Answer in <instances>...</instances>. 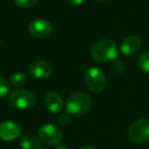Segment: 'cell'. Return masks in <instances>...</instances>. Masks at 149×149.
Instances as JSON below:
<instances>
[{"label": "cell", "mask_w": 149, "mask_h": 149, "mask_svg": "<svg viewBox=\"0 0 149 149\" xmlns=\"http://www.w3.org/2000/svg\"><path fill=\"white\" fill-rule=\"evenodd\" d=\"M116 44L110 39H102L94 43L91 48V56L100 62H107L116 60L118 57Z\"/></svg>", "instance_id": "obj_1"}, {"label": "cell", "mask_w": 149, "mask_h": 149, "mask_svg": "<svg viewBox=\"0 0 149 149\" xmlns=\"http://www.w3.org/2000/svg\"><path fill=\"white\" fill-rule=\"evenodd\" d=\"M92 101L87 94L83 92H74L66 99L65 107L68 113L76 116H85L90 111Z\"/></svg>", "instance_id": "obj_2"}, {"label": "cell", "mask_w": 149, "mask_h": 149, "mask_svg": "<svg viewBox=\"0 0 149 149\" xmlns=\"http://www.w3.org/2000/svg\"><path fill=\"white\" fill-rule=\"evenodd\" d=\"M8 103L17 109H28L35 105L36 96L33 92L26 89H17L8 96Z\"/></svg>", "instance_id": "obj_3"}, {"label": "cell", "mask_w": 149, "mask_h": 149, "mask_svg": "<svg viewBox=\"0 0 149 149\" xmlns=\"http://www.w3.org/2000/svg\"><path fill=\"white\" fill-rule=\"evenodd\" d=\"M84 81L90 91L100 93L106 87V77L100 68H90L84 74Z\"/></svg>", "instance_id": "obj_4"}, {"label": "cell", "mask_w": 149, "mask_h": 149, "mask_svg": "<svg viewBox=\"0 0 149 149\" xmlns=\"http://www.w3.org/2000/svg\"><path fill=\"white\" fill-rule=\"evenodd\" d=\"M130 140L134 143L149 142V118H139L130 126L128 131Z\"/></svg>", "instance_id": "obj_5"}, {"label": "cell", "mask_w": 149, "mask_h": 149, "mask_svg": "<svg viewBox=\"0 0 149 149\" xmlns=\"http://www.w3.org/2000/svg\"><path fill=\"white\" fill-rule=\"evenodd\" d=\"M38 136L41 142L49 146H57L62 141V132L53 124L42 125L38 130Z\"/></svg>", "instance_id": "obj_6"}, {"label": "cell", "mask_w": 149, "mask_h": 149, "mask_svg": "<svg viewBox=\"0 0 149 149\" xmlns=\"http://www.w3.org/2000/svg\"><path fill=\"white\" fill-rule=\"evenodd\" d=\"M29 33L36 39H45L51 35L52 26L47 19H34L29 25Z\"/></svg>", "instance_id": "obj_7"}, {"label": "cell", "mask_w": 149, "mask_h": 149, "mask_svg": "<svg viewBox=\"0 0 149 149\" xmlns=\"http://www.w3.org/2000/svg\"><path fill=\"white\" fill-rule=\"evenodd\" d=\"M53 68L46 60H35L29 66V72L36 79H46L52 74Z\"/></svg>", "instance_id": "obj_8"}, {"label": "cell", "mask_w": 149, "mask_h": 149, "mask_svg": "<svg viewBox=\"0 0 149 149\" xmlns=\"http://www.w3.org/2000/svg\"><path fill=\"white\" fill-rule=\"evenodd\" d=\"M22 127L17 123L6 120L0 124V138L3 141H13L21 136Z\"/></svg>", "instance_id": "obj_9"}, {"label": "cell", "mask_w": 149, "mask_h": 149, "mask_svg": "<svg viewBox=\"0 0 149 149\" xmlns=\"http://www.w3.org/2000/svg\"><path fill=\"white\" fill-rule=\"evenodd\" d=\"M142 45V40L137 35H130L126 37L122 42L120 45V51L124 55L131 56L138 52Z\"/></svg>", "instance_id": "obj_10"}, {"label": "cell", "mask_w": 149, "mask_h": 149, "mask_svg": "<svg viewBox=\"0 0 149 149\" xmlns=\"http://www.w3.org/2000/svg\"><path fill=\"white\" fill-rule=\"evenodd\" d=\"M44 102H45L47 109L52 113H59L63 109V100H62L61 96L54 91L46 93Z\"/></svg>", "instance_id": "obj_11"}, {"label": "cell", "mask_w": 149, "mask_h": 149, "mask_svg": "<svg viewBox=\"0 0 149 149\" xmlns=\"http://www.w3.org/2000/svg\"><path fill=\"white\" fill-rule=\"evenodd\" d=\"M21 147L22 149H43L39 139L30 134H26L22 137Z\"/></svg>", "instance_id": "obj_12"}, {"label": "cell", "mask_w": 149, "mask_h": 149, "mask_svg": "<svg viewBox=\"0 0 149 149\" xmlns=\"http://www.w3.org/2000/svg\"><path fill=\"white\" fill-rule=\"evenodd\" d=\"M27 74L24 72H17L13 74L10 78V83L13 87H22L27 82Z\"/></svg>", "instance_id": "obj_13"}, {"label": "cell", "mask_w": 149, "mask_h": 149, "mask_svg": "<svg viewBox=\"0 0 149 149\" xmlns=\"http://www.w3.org/2000/svg\"><path fill=\"white\" fill-rule=\"evenodd\" d=\"M138 64L144 72L149 74V51H145L139 56Z\"/></svg>", "instance_id": "obj_14"}, {"label": "cell", "mask_w": 149, "mask_h": 149, "mask_svg": "<svg viewBox=\"0 0 149 149\" xmlns=\"http://www.w3.org/2000/svg\"><path fill=\"white\" fill-rule=\"evenodd\" d=\"M9 86L3 77H0V98H4L8 94Z\"/></svg>", "instance_id": "obj_15"}, {"label": "cell", "mask_w": 149, "mask_h": 149, "mask_svg": "<svg viewBox=\"0 0 149 149\" xmlns=\"http://www.w3.org/2000/svg\"><path fill=\"white\" fill-rule=\"evenodd\" d=\"M13 2L21 8H29L35 5L38 2V0H13Z\"/></svg>", "instance_id": "obj_16"}, {"label": "cell", "mask_w": 149, "mask_h": 149, "mask_svg": "<svg viewBox=\"0 0 149 149\" xmlns=\"http://www.w3.org/2000/svg\"><path fill=\"white\" fill-rule=\"evenodd\" d=\"M111 68L116 74H123V72H125V70H126L124 62H123L122 60H116V59L114 60L113 63H112Z\"/></svg>", "instance_id": "obj_17"}, {"label": "cell", "mask_w": 149, "mask_h": 149, "mask_svg": "<svg viewBox=\"0 0 149 149\" xmlns=\"http://www.w3.org/2000/svg\"><path fill=\"white\" fill-rule=\"evenodd\" d=\"M68 2L70 5L74 7H77V6H80L81 4H83L84 0H68Z\"/></svg>", "instance_id": "obj_18"}, {"label": "cell", "mask_w": 149, "mask_h": 149, "mask_svg": "<svg viewBox=\"0 0 149 149\" xmlns=\"http://www.w3.org/2000/svg\"><path fill=\"white\" fill-rule=\"evenodd\" d=\"M55 149H70L68 148V146H65V145H57V146H56V148Z\"/></svg>", "instance_id": "obj_19"}, {"label": "cell", "mask_w": 149, "mask_h": 149, "mask_svg": "<svg viewBox=\"0 0 149 149\" xmlns=\"http://www.w3.org/2000/svg\"><path fill=\"white\" fill-rule=\"evenodd\" d=\"M80 149H96L95 147H93V146H90V145H86V146H83L82 148H80Z\"/></svg>", "instance_id": "obj_20"}, {"label": "cell", "mask_w": 149, "mask_h": 149, "mask_svg": "<svg viewBox=\"0 0 149 149\" xmlns=\"http://www.w3.org/2000/svg\"><path fill=\"white\" fill-rule=\"evenodd\" d=\"M95 1H99V2H104V1H106V0H95Z\"/></svg>", "instance_id": "obj_21"}]
</instances>
